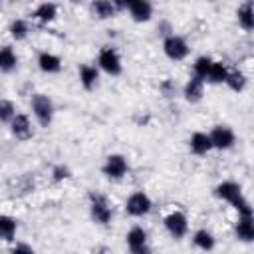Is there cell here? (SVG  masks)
Returning a JSON list of instances; mask_svg holds the SVG:
<instances>
[{"label": "cell", "instance_id": "e0dca14e", "mask_svg": "<svg viewBox=\"0 0 254 254\" xmlns=\"http://www.w3.org/2000/svg\"><path fill=\"white\" fill-rule=\"evenodd\" d=\"M183 95H185V99L189 103H198L204 97V81L194 77V75H190L189 81L183 87Z\"/></svg>", "mask_w": 254, "mask_h": 254}, {"label": "cell", "instance_id": "6da1fadb", "mask_svg": "<svg viewBox=\"0 0 254 254\" xmlns=\"http://www.w3.org/2000/svg\"><path fill=\"white\" fill-rule=\"evenodd\" d=\"M30 107H32V115L38 121V125L48 129L54 121V115H56L54 101L46 93H34L30 99Z\"/></svg>", "mask_w": 254, "mask_h": 254}, {"label": "cell", "instance_id": "44dd1931", "mask_svg": "<svg viewBox=\"0 0 254 254\" xmlns=\"http://www.w3.org/2000/svg\"><path fill=\"white\" fill-rule=\"evenodd\" d=\"M18 67V56L12 46H0V73H12Z\"/></svg>", "mask_w": 254, "mask_h": 254}, {"label": "cell", "instance_id": "484cf974", "mask_svg": "<svg viewBox=\"0 0 254 254\" xmlns=\"http://www.w3.org/2000/svg\"><path fill=\"white\" fill-rule=\"evenodd\" d=\"M8 32H10L12 40L22 42V40H26V38H28V34H30V26H28V22H26V20L16 18V20H12V22H10Z\"/></svg>", "mask_w": 254, "mask_h": 254}, {"label": "cell", "instance_id": "9c48e42d", "mask_svg": "<svg viewBox=\"0 0 254 254\" xmlns=\"http://www.w3.org/2000/svg\"><path fill=\"white\" fill-rule=\"evenodd\" d=\"M101 171H103V175H105L107 179L119 181V179H123V177L127 175L129 163H127V159H125L121 153H111V155L105 157V163H103Z\"/></svg>", "mask_w": 254, "mask_h": 254}, {"label": "cell", "instance_id": "4dcf8cb0", "mask_svg": "<svg viewBox=\"0 0 254 254\" xmlns=\"http://www.w3.org/2000/svg\"><path fill=\"white\" fill-rule=\"evenodd\" d=\"M157 30H159V34H161V36H165V38L173 34V28H171V24H169V22H161V24L157 26Z\"/></svg>", "mask_w": 254, "mask_h": 254}, {"label": "cell", "instance_id": "cb8c5ba5", "mask_svg": "<svg viewBox=\"0 0 254 254\" xmlns=\"http://www.w3.org/2000/svg\"><path fill=\"white\" fill-rule=\"evenodd\" d=\"M18 232V220L10 214H0V240L12 242Z\"/></svg>", "mask_w": 254, "mask_h": 254}, {"label": "cell", "instance_id": "83f0119b", "mask_svg": "<svg viewBox=\"0 0 254 254\" xmlns=\"http://www.w3.org/2000/svg\"><path fill=\"white\" fill-rule=\"evenodd\" d=\"M16 113H18L16 105L10 99H0V123H8L10 125V121L14 119Z\"/></svg>", "mask_w": 254, "mask_h": 254}, {"label": "cell", "instance_id": "d6986e66", "mask_svg": "<svg viewBox=\"0 0 254 254\" xmlns=\"http://www.w3.org/2000/svg\"><path fill=\"white\" fill-rule=\"evenodd\" d=\"M91 14L97 20H109L117 14V6L115 0H95L91 2Z\"/></svg>", "mask_w": 254, "mask_h": 254}, {"label": "cell", "instance_id": "ac0fdd59", "mask_svg": "<svg viewBox=\"0 0 254 254\" xmlns=\"http://www.w3.org/2000/svg\"><path fill=\"white\" fill-rule=\"evenodd\" d=\"M236 18H238V26L244 32H252L254 30V8H252V2L250 0H246V2H242L238 6Z\"/></svg>", "mask_w": 254, "mask_h": 254}, {"label": "cell", "instance_id": "3957f363", "mask_svg": "<svg viewBox=\"0 0 254 254\" xmlns=\"http://www.w3.org/2000/svg\"><path fill=\"white\" fill-rule=\"evenodd\" d=\"M97 69L105 71L107 75H121L123 71V62H121V56L119 52L113 48V46H103L97 54Z\"/></svg>", "mask_w": 254, "mask_h": 254}, {"label": "cell", "instance_id": "7c38bea8", "mask_svg": "<svg viewBox=\"0 0 254 254\" xmlns=\"http://www.w3.org/2000/svg\"><path fill=\"white\" fill-rule=\"evenodd\" d=\"M240 194H242V187L234 181H222L214 187V196L220 200H226L228 204H232Z\"/></svg>", "mask_w": 254, "mask_h": 254}, {"label": "cell", "instance_id": "2e32d148", "mask_svg": "<svg viewBox=\"0 0 254 254\" xmlns=\"http://www.w3.org/2000/svg\"><path fill=\"white\" fill-rule=\"evenodd\" d=\"M79 83L85 91H91L97 87L99 83V69L97 65H91V64H81L79 65Z\"/></svg>", "mask_w": 254, "mask_h": 254}, {"label": "cell", "instance_id": "4fadbf2b", "mask_svg": "<svg viewBox=\"0 0 254 254\" xmlns=\"http://www.w3.org/2000/svg\"><path fill=\"white\" fill-rule=\"evenodd\" d=\"M62 58L52 54V52H40L38 54V67L48 73V75H54V73H60L62 71Z\"/></svg>", "mask_w": 254, "mask_h": 254}, {"label": "cell", "instance_id": "5bb4252c", "mask_svg": "<svg viewBox=\"0 0 254 254\" xmlns=\"http://www.w3.org/2000/svg\"><path fill=\"white\" fill-rule=\"evenodd\" d=\"M189 149H190V153L196 155V157H202V155L210 153V151H212V145H210L208 133H204V131H194V133L190 135V139H189Z\"/></svg>", "mask_w": 254, "mask_h": 254}, {"label": "cell", "instance_id": "5b68a950", "mask_svg": "<svg viewBox=\"0 0 254 254\" xmlns=\"http://www.w3.org/2000/svg\"><path fill=\"white\" fill-rule=\"evenodd\" d=\"M163 224H165V230L169 232V236L175 238V240L185 238L187 232H189V218H187V214L181 212V210H171V212L163 218Z\"/></svg>", "mask_w": 254, "mask_h": 254}, {"label": "cell", "instance_id": "9a60e30c", "mask_svg": "<svg viewBox=\"0 0 254 254\" xmlns=\"http://www.w3.org/2000/svg\"><path fill=\"white\" fill-rule=\"evenodd\" d=\"M234 234L240 242L250 244L254 240V216H238L234 224Z\"/></svg>", "mask_w": 254, "mask_h": 254}, {"label": "cell", "instance_id": "4316f807", "mask_svg": "<svg viewBox=\"0 0 254 254\" xmlns=\"http://www.w3.org/2000/svg\"><path fill=\"white\" fill-rule=\"evenodd\" d=\"M210 64H212V58H210V56H198V58L194 60V64H192V75L204 81Z\"/></svg>", "mask_w": 254, "mask_h": 254}, {"label": "cell", "instance_id": "8fae6325", "mask_svg": "<svg viewBox=\"0 0 254 254\" xmlns=\"http://www.w3.org/2000/svg\"><path fill=\"white\" fill-rule=\"evenodd\" d=\"M125 10L129 12L131 20L137 24L149 22L153 18V4L147 0H129V2H125Z\"/></svg>", "mask_w": 254, "mask_h": 254}, {"label": "cell", "instance_id": "ba28073f", "mask_svg": "<svg viewBox=\"0 0 254 254\" xmlns=\"http://www.w3.org/2000/svg\"><path fill=\"white\" fill-rule=\"evenodd\" d=\"M208 139H210V145L212 149H218V151H228L234 147L236 143V133L232 131V127L228 125H214L208 133Z\"/></svg>", "mask_w": 254, "mask_h": 254}, {"label": "cell", "instance_id": "7402d4cb", "mask_svg": "<svg viewBox=\"0 0 254 254\" xmlns=\"http://www.w3.org/2000/svg\"><path fill=\"white\" fill-rule=\"evenodd\" d=\"M224 85L230 91H234V93H242L246 89V85H248V77L240 69H228V75L224 79Z\"/></svg>", "mask_w": 254, "mask_h": 254}, {"label": "cell", "instance_id": "ffe728a7", "mask_svg": "<svg viewBox=\"0 0 254 254\" xmlns=\"http://www.w3.org/2000/svg\"><path fill=\"white\" fill-rule=\"evenodd\" d=\"M192 244H194L200 252H210V250H214V246H216V238H214V234H212L210 230L198 228V230H194V234H192Z\"/></svg>", "mask_w": 254, "mask_h": 254}, {"label": "cell", "instance_id": "603a6c76", "mask_svg": "<svg viewBox=\"0 0 254 254\" xmlns=\"http://www.w3.org/2000/svg\"><path fill=\"white\" fill-rule=\"evenodd\" d=\"M226 75H228V67H226V64L224 62H220V60H212V64H210V67H208V73H206V77H204V83L208 81V83H224V79H226Z\"/></svg>", "mask_w": 254, "mask_h": 254}, {"label": "cell", "instance_id": "f546056e", "mask_svg": "<svg viewBox=\"0 0 254 254\" xmlns=\"http://www.w3.org/2000/svg\"><path fill=\"white\" fill-rule=\"evenodd\" d=\"M10 254H36V252H34V248H32L30 244H26V242H18V244L10 250Z\"/></svg>", "mask_w": 254, "mask_h": 254}, {"label": "cell", "instance_id": "52a82bcc", "mask_svg": "<svg viewBox=\"0 0 254 254\" xmlns=\"http://www.w3.org/2000/svg\"><path fill=\"white\" fill-rule=\"evenodd\" d=\"M163 52H165V56H167L169 60H173V62H183V60L189 56L190 48H189V44H187V40H185L183 36L171 34V36H167V38L163 40Z\"/></svg>", "mask_w": 254, "mask_h": 254}, {"label": "cell", "instance_id": "8992f818", "mask_svg": "<svg viewBox=\"0 0 254 254\" xmlns=\"http://www.w3.org/2000/svg\"><path fill=\"white\" fill-rule=\"evenodd\" d=\"M125 244H127L131 254H153V250L149 246L147 232L143 230V226H131L125 234Z\"/></svg>", "mask_w": 254, "mask_h": 254}, {"label": "cell", "instance_id": "d4e9b609", "mask_svg": "<svg viewBox=\"0 0 254 254\" xmlns=\"http://www.w3.org/2000/svg\"><path fill=\"white\" fill-rule=\"evenodd\" d=\"M56 16H58V6L54 2H42V4H38L36 10H34V14H32V18L38 20V22H42V24H48V22L56 20Z\"/></svg>", "mask_w": 254, "mask_h": 254}, {"label": "cell", "instance_id": "30bf717a", "mask_svg": "<svg viewBox=\"0 0 254 254\" xmlns=\"http://www.w3.org/2000/svg\"><path fill=\"white\" fill-rule=\"evenodd\" d=\"M10 133L18 141H28L34 137V125L26 113H16L14 119L10 121Z\"/></svg>", "mask_w": 254, "mask_h": 254}, {"label": "cell", "instance_id": "f1b7e54d", "mask_svg": "<svg viewBox=\"0 0 254 254\" xmlns=\"http://www.w3.org/2000/svg\"><path fill=\"white\" fill-rule=\"evenodd\" d=\"M69 177H71V171H69L65 165H56V167L52 169V179H54L56 183L65 181V179H69Z\"/></svg>", "mask_w": 254, "mask_h": 254}, {"label": "cell", "instance_id": "277c9868", "mask_svg": "<svg viewBox=\"0 0 254 254\" xmlns=\"http://www.w3.org/2000/svg\"><path fill=\"white\" fill-rule=\"evenodd\" d=\"M151 208H153V200H151V196H149L147 192H143V190L131 192V194L127 196V200H125V212H127L129 216H133V218L147 216V214L151 212Z\"/></svg>", "mask_w": 254, "mask_h": 254}, {"label": "cell", "instance_id": "7a4b0ae2", "mask_svg": "<svg viewBox=\"0 0 254 254\" xmlns=\"http://www.w3.org/2000/svg\"><path fill=\"white\" fill-rule=\"evenodd\" d=\"M89 216L95 224L107 226L113 218V208L105 194L101 192H89Z\"/></svg>", "mask_w": 254, "mask_h": 254}]
</instances>
